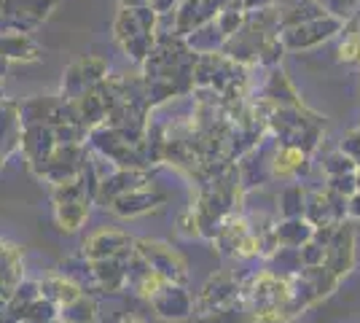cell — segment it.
<instances>
[{"label": "cell", "mask_w": 360, "mask_h": 323, "mask_svg": "<svg viewBox=\"0 0 360 323\" xmlns=\"http://www.w3.org/2000/svg\"><path fill=\"white\" fill-rule=\"evenodd\" d=\"M266 132L283 146H296L307 154H315L326 132V122L304 106L274 108L266 119Z\"/></svg>", "instance_id": "6da1fadb"}, {"label": "cell", "mask_w": 360, "mask_h": 323, "mask_svg": "<svg viewBox=\"0 0 360 323\" xmlns=\"http://www.w3.org/2000/svg\"><path fill=\"white\" fill-rule=\"evenodd\" d=\"M242 299L258 315V321H283L288 302V277L271 270H258L242 280Z\"/></svg>", "instance_id": "7a4b0ae2"}, {"label": "cell", "mask_w": 360, "mask_h": 323, "mask_svg": "<svg viewBox=\"0 0 360 323\" xmlns=\"http://www.w3.org/2000/svg\"><path fill=\"white\" fill-rule=\"evenodd\" d=\"M135 253L148 264L156 275L165 283H188V264L180 256L175 248L165 243V240H150V237H140L135 240Z\"/></svg>", "instance_id": "3957f363"}, {"label": "cell", "mask_w": 360, "mask_h": 323, "mask_svg": "<svg viewBox=\"0 0 360 323\" xmlns=\"http://www.w3.org/2000/svg\"><path fill=\"white\" fill-rule=\"evenodd\" d=\"M86 138H89V151H94V154L108 159V162H113L116 167L148 170L146 162H143V156H140V151H137V143H129L110 124H100V127L89 129Z\"/></svg>", "instance_id": "277c9868"}, {"label": "cell", "mask_w": 360, "mask_h": 323, "mask_svg": "<svg viewBox=\"0 0 360 323\" xmlns=\"http://www.w3.org/2000/svg\"><path fill=\"white\" fill-rule=\"evenodd\" d=\"M60 0H3L0 3V35L32 32Z\"/></svg>", "instance_id": "5b68a950"}, {"label": "cell", "mask_w": 360, "mask_h": 323, "mask_svg": "<svg viewBox=\"0 0 360 323\" xmlns=\"http://www.w3.org/2000/svg\"><path fill=\"white\" fill-rule=\"evenodd\" d=\"M345 30V22L336 19V16H317V19H309V22H301V25H293V27H285L280 30V41L285 51H309V49H317L320 44L330 41L333 35Z\"/></svg>", "instance_id": "8992f818"}, {"label": "cell", "mask_w": 360, "mask_h": 323, "mask_svg": "<svg viewBox=\"0 0 360 323\" xmlns=\"http://www.w3.org/2000/svg\"><path fill=\"white\" fill-rule=\"evenodd\" d=\"M108 78V60L97 54H86L73 65H68V70L62 73V100H78L81 94L94 89L97 84H103Z\"/></svg>", "instance_id": "52a82bcc"}, {"label": "cell", "mask_w": 360, "mask_h": 323, "mask_svg": "<svg viewBox=\"0 0 360 323\" xmlns=\"http://www.w3.org/2000/svg\"><path fill=\"white\" fill-rule=\"evenodd\" d=\"M212 243L218 246V251L224 256H231V259H253V256H261L258 237H255V232L250 229L248 218L242 213L229 215Z\"/></svg>", "instance_id": "ba28073f"}, {"label": "cell", "mask_w": 360, "mask_h": 323, "mask_svg": "<svg viewBox=\"0 0 360 323\" xmlns=\"http://www.w3.org/2000/svg\"><path fill=\"white\" fill-rule=\"evenodd\" d=\"M242 299V277L234 272H215L194 299V315H205Z\"/></svg>", "instance_id": "9c48e42d"}, {"label": "cell", "mask_w": 360, "mask_h": 323, "mask_svg": "<svg viewBox=\"0 0 360 323\" xmlns=\"http://www.w3.org/2000/svg\"><path fill=\"white\" fill-rule=\"evenodd\" d=\"M89 154L86 146H57V151L46 159L38 170H32L41 181H49L51 186L62 184V181H70L81 172V165Z\"/></svg>", "instance_id": "30bf717a"}, {"label": "cell", "mask_w": 360, "mask_h": 323, "mask_svg": "<svg viewBox=\"0 0 360 323\" xmlns=\"http://www.w3.org/2000/svg\"><path fill=\"white\" fill-rule=\"evenodd\" d=\"M148 305L165 321H188L194 315V296L180 283H165L148 299Z\"/></svg>", "instance_id": "8fae6325"}, {"label": "cell", "mask_w": 360, "mask_h": 323, "mask_svg": "<svg viewBox=\"0 0 360 323\" xmlns=\"http://www.w3.org/2000/svg\"><path fill=\"white\" fill-rule=\"evenodd\" d=\"M135 248V240L121 229H113V227H103V229L91 232L89 237L84 240L81 246V253L94 262V259H113V256H124Z\"/></svg>", "instance_id": "7c38bea8"}, {"label": "cell", "mask_w": 360, "mask_h": 323, "mask_svg": "<svg viewBox=\"0 0 360 323\" xmlns=\"http://www.w3.org/2000/svg\"><path fill=\"white\" fill-rule=\"evenodd\" d=\"M169 200V194L156 189V186H140V189H132L127 194H121L110 202V213H116L119 218H137V215H146L156 208H162L165 202Z\"/></svg>", "instance_id": "4fadbf2b"}, {"label": "cell", "mask_w": 360, "mask_h": 323, "mask_svg": "<svg viewBox=\"0 0 360 323\" xmlns=\"http://www.w3.org/2000/svg\"><path fill=\"white\" fill-rule=\"evenodd\" d=\"M19 151L25 154V162L30 165V170H38L49 156L57 151L54 127H51V124H30V127H22Z\"/></svg>", "instance_id": "5bb4252c"}, {"label": "cell", "mask_w": 360, "mask_h": 323, "mask_svg": "<svg viewBox=\"0 0 360 323\" xmlns=\"http://www.w3.org/2000/svg\"><path fill=\"white\" fill-rule=\"evenodd\" d=\"M326 267L339 280L345 275H349L352 267H355V229L347 221L333 229V237H330V243L326 246Z\"/></svg>", "instance_id": "9a60e30c"}, {"label": "cell", "mask_w": 360, "mask_h": 323, "mask_svg": "<svg viewBox=\"0 0 360 323\" xmlns=\"http://www.w3.org/2000/svg\"><path fill=\"white\" fill-rule=\"evenodd\" d=\"M229 0H183L175 8V35L186 38L191 30L212 22Z\"/></svg>", "instance_id": "2e32d148"}, {"label": "cell", "mask_w": 360, "mask_h": 323, "mask_svg": "<svg viewBox=\"0 0 360 323\" xmlns=\"http://www.w3.org/2000/svg\"><path fill=\"white\" fill-rule=\"evenodd\" d=\"M148 184H150V170H132V167L113 170L108 178H103L94 205L108 208L116 197L127 194V191H132V189H140V186H148Z\"/></svg>", "instance_id": "e0dca14e"}, {"label": "cell", "mask_w": 360, "mask_h": 323, "mask_svg": "<svg viewBox=\"0 0 360 323\" xmlns=\"http://www.w3.org/2000/svg\"><path fill=\"white\" fill-rule=\"evenodd\" d=\"M271 181L280 178V181H299L301 175H307L312 170V154L301 151L296 146H283L277 143L274 151H271Z\"/></svg>", "instance_id": "ac0fdd59"}, {"label": "cell", "mask_w": 360, "mask_h": 323, "mask_svg": "<svg viewBox=\"0 0 360 323\" xmlns=\"http://www.w3.org/2000/svg\"><path fill=\"white\" fill-rule=\"evenodd\" d=\"M159 27V14L150 8V6H143V8H121L116 22H113V38L121 44L132 41L137 35H146V32H156Z\"/></svg>", "instance_id": "d6986e66"}, {"label": "cell", "mask_w": 360, "mask_h": 323, "mask_svg": "<svg viewBox=\"0 0 360 323\" xmlns=\"http://www.w3.org/2000/svg\"><path fill=\"white\" fill-rule=\"evenodd\" d=\"M129 253L113 256V259H94L91 262V275H94V283H97V291L119 293L127 289V259H129Z\"/></svg>", "instance_id": "ffe728a7"}, {"label": "cell", "mask_w": 360, "mask_h": 323, "mask_svg": "<svg viewBox=\"0 0 360 323\" xmlns=\"http://www.w3.org/2000/svg\"><path fill=\"white\" fill-rule=\"evenodd\" d=\"M261 100L271 103L274 108H293V106H304L301 103L296 87L290 84V78L283 73V68H271L264 84H261Z\"/></svg>", "instance_id": "44dd1931"}, {"label": "cell", "mask_w": 360, "mask_h": 323, "mask_svg": "<svg viewBox=\"0 0 360 323\" xmlns=\"http://www.w3.org/2000/svg\"><path fill=\"white\" fill-rule=\"evenodd\" d=\"M25 262H22V248L0 237V296H11L16 283L22 280Z\"/></svg>", "instance_id": "7402d4cb"}, {"label": "cell", "mask_w": 360, "mask_h": 323, "mask_svg": "<svg viewBox=\"0 0 360 323\" xmlns=\"http://www.w3.org/2000/svg\"><path fill=\"white\" fill-rule=\"evenodd\" d=\"M44 57V49L35 44L30 32L0 35V60L6 62H38Z\"/></svg>", "instance_id": "603a6c76"}, {"label": "cell", "mask_w": 360, "mask_h": 323, "mask_svg": "<svg viewBox=\"0 0 360 323\" xmlns=\"http://www.w3.org/2000/svg\"><path fill=\"white\" fill-rule=\"evenodd\" d=\"M226 38L224 32H221V27L215 25V19L212 22H207V25H202V27H196V30H191L186 38H183V44L188 46V51L191 54H196V57H205V54H218V51H224L226 46Z\"/></svg>", "instance_id": "cb8c5ba5"}, {"label": "cell", "mask_w": 360, "mask_h": 323, "mask_svg": "<svg viewBox=\"0 0 360 323\" xmlns=\"http://www.w3.org/2000/svg\"><path fill=\"white\" fill-rule=\"evenodd\" d=\"M60 106L62 97H30L25 103H16V110L22 127H30V124H54Z\"/></svg>", "instance_id": "d4e9b609"}, {"label": "cell", "mask_w": 360, "mask_h": 323, "mask_svg": "<svg viewBox=\"0 0 360 323\" xmlns=\"http://www.w3.org/2000/svg\"><path fill=\"white\" fill-rule=\"evenodd\" d=\"M91 205L94 202L86 200V197H78V200H70V202H54V221H57V227L62 232H68V234L78 232L86 224Z\"/></svg>", "instance_id": "484cf974"}, {"label": "cell", "mask_w": 360, "mask_h": 323, "mask_svg": "<svg viewBox=\"0 0 360 323\" xmlns=\"http://www.w3.org/2000/svg\"><path fill=\"white\" fill-rule=\"evenodd\" d=\"M38 289H41V296L49 299L51 305H57V308L70 305L73 299H78V296L84 293L73 280H68L62 272H51V275H46L44 280H38Z\"/></svg>", "instance_id": "4316f807"}, {"label": "cell", "mask_w": 360, "mask_h": 323, "mask_svg": "<svg viewBox=\"0 0 360 323\" xmlns=\"http://www.w3.org/2000/svg\"><path fill=\"white\" fill-rule=\"evenodd\" d=\"M312 234H315V227L307 218H277L274 224L277 246L283 248H301L312 240Z\"/></svg>", "instance_id": "83f0119b"}, {"label": "cell", "mask_w": 360, "mask_h": 323, "mask_svg": "<svg viewBox=\"0 0 360 323\" xmlns=\"http://www.w3.org/2000/svg\"><path fill=\"white\" fill-rule=\"evenodd\" d=\"M60 272L68 277V280H73L84 293H100L97 291V283H94V275H91V262L81 253V251H78L75 256L62 259Z\"/></svg>", "instance_id": "f1b7e54d"}, {"label": "cell", "mask_w": 360, "mask_h": 323, "mask_svg": "<svg viewBox=\"0 0 360 323\" xmlns=\"http://www.w3.org/2000/svg\"><path fill=\"white\" fill-rule=\"evenodd\" d=\"M191 323H261V321H258V315H255L253 310L248 308L245 299H237V302H231L226 308H218L212 310V312H205V315H194Z\"/></svg>", "instance_id": "f546056e"}, {"label": "cell", "mask_w": 360, "mask_h": 323, "mask_svg": "<svg viewBox=\"0 0 360 323\" xmlns=\"http://www.w3.org/2000/svg\"><path fill=\"white\" fill-rule=\"evenodd\" d=\"M307 189L299 181H290V184L280 191L277 197V218H304V208H307Z\"/></svg>", "instance_id": "4dcf8cb0"}, {"label": "cell", "mask_w": 360, "mask_h": 323, "mask_svg": "<svg viewBox=\"0 0 360 323\" xmlns=\"http://www.w3.org/2000/svg\"><path fill=\"white\" fill-rule=\"evenodd\" d=\"M60 323H97V302L91 293H81L70 305L60 308Z\"/></svg>", "instance_id": "1f68e13d"}, {"label": "cell", "mask_w": 360, "mask_h": 323, "mask_svg": "<svg viewBox=\"0 0 360 323\" xmlns=\"http://www.w3.org/2000/svg\"><path fill=\"white\" fill-rule=\"evenodd\" d=\"M266 264H269L266 270H271V272H277V275H283V277H290V275H296V272H301V270H304L299 248L277 246L269 256H266Z\"/></svg>", "instance_id": "d6a6232c"}, {"label": "cell", "mask_w": 360, "mask_h": 323, "mask_svg": "<svg viewBox=\"0 0 360 323\" xmlns=\"http://www.w3.org/2000/svg\"><path fill=\"white\" fill-rule=\"evenodd\" d=\"M245 22H248V14L242 11V8L237 6V3H234V0H229L224 8L218 11V16H215V25L221 27V32H224L226 38L237 35V32L245 27Z\"/></svg>", "instance_id": "836d02e7"}, {"label": "cell", "mask_w": 360, "mask_h": 323, "mask_svg": "<svg viewBox=\"0 0 360 323\" xmlns=\"http://www.w3.org/2000/svg\"><path fill=\"white\" fill-rule=\"evenodd\" d=\"M345 41L339 44V62L347 65H360V30L355 25V19H347L345 22Z\"/></svg>", "instance_id": "e575fe53"}, {"label": "cell", "mask_w": 360, "mask_h": 323, "mask_svg": "<svg viewBox=\"0 0 360 323\" xmlns=\"http://www.w3.org/2000/svg\"><path fill=\"white\" fill-rule=\"evenodd\" d=\"M41 296V289H38V280H19L16 283V289L11 291V296H8V305H11V310H14L16 321H19V312L27 308V305H32L35 299Z\"/></svg>", "instance_id": "d590c367"}, {"label": "cell", "mask_w": 360, "mask_h": 323, "mask_svg": "<svg viewBox=\"0 0 360 323\" xmlns=\"http://www.w3.org/2000/svg\"><path fill=\"white\" fill-rule=\"evenodd\" d=\"M315 3L323 8V14L336 16V19H342V22L352 19L360 8V0H315Z\"/></svg>", "instance_id": "8d00e7d4"}, {"label": "cell", "mask_w": 360, "mask_h": 323, "mask_svg": "<svg viewBox=\"0 0 360 323\" xmlns=\"http://www.w3.org/2000/svg\"><path fill=\"white\" fill-rule=\"evenodd\" d=\"M355 162L349 159L347 154H342L339 148L328 154L323 159V172H326V178H333V175H347V172H355Z\"/></svg>", "instance_id": "74e56055"}, {"label": "cell", "mask_w": 360, "mask_h": 323, "mask_svg": "<svg viewBox=\"0 0 360 323\" xmlns=\"http://www.w3.org/2000/svg\"><path fill=\"white\" fill-rule=\"evenodd\" d=\"M301 253V264L304 267H320V264H326V248L315 243V240H309V243H304L299 248Z\"/></svg>", "instance_id": "f35d334b"}, {"label": "cell", "mask_w": 360, "mask_h": 323, "mask_svg": "<svg viewBox=\"0 0 360 323\" xmlns=\"http://www.w3.org/2000/svg\"><path fill=\"white\" fill-rule=\"evenodd\" d=\"M326 189L336 191V194H345V197H352L358 191L355 186V172H347V175H333V178H326Z\"/></svg>", "instance_id": "ab89813d"}, {"label": "cell", "mask_w": 360, "mask_h": 323, "mask_svg": "<svg viewBox=\"0 0 360 323\" xmlns=\"http://www.w3.org/2000/svg\"><path fill=\"white\" fill-rule=\"evenodd\" d=\"M339 151L347 154L352 162H355V167H360V129H349L345 138H342V146H339Z\"/></svg>", "instance_id": "60d3db41"}, {"label": "cell", "mask_w": 360, "mask_h": 323, "mask_svg": "<svg viewBox=\"0 0 360 323\" xmlns=\"http://www.w3.org/2000/svg\"><path fill=\"white\" fill-rule=\"evenodd\" d=\"M347 218L360 221V191H355L352 197H347Z\"/></svg>", "instance_id": "b9f144b4"}, {"label": "cell", "mask_w": 360, "mask_h": 323, "mask_svg": "<svg viewBox=\"0 0 360 323\" xmlns=\"http://www.w3.org/2000/svg\"><path fill=\"white\" fill-rule=\"evenodd\" d=\"M0 323H16L14 310H11V305H8L6 296H0Z\"/></svg>", "instance_id": "7bdbcfd3"}, {"label": "cell", "mask_w": 360, "mask_h": 323, "mask_svg": "<svg viewBox=\"0 0 360 323\" xmlns=\"http://www.w3.org/2000/svg\"><path fill=\"white\" fill-rule=\"evenodd\" d=\"M116 323H148L140 312H121L119 318H116Z\"/></svg>", "instance_id": "ee69618b"}, {"label": "cell", "mask_w": 360, "mask_h": 323, "mask_svg": "<svg viewBox=\"0 0 360 323\" xmlns=\"http://www.w3.org/2000/svg\"><path fill=\"white\" fill-rule=\"evenodd\" d=\"M150 6V0H121V8H143Z\"/></svg>", "instance_id": "f6af8a7d"}, {"label": "cell", "mask_w": 360, "mask_h": 323, "mask_svg": "<svg viewBox=\"0 0 360 323\" xmlns=\"http://www.w3.org/2000/svg\"><path fill=\"white\" fill-rule=\"evenodd\" d=\"M277 3H280V8H293V6H304L309 0H277Z\"/></svg>", "instance_id": "bcb514c9"}, {"label": "cell", "mask_w": 360, "mask_h": 323, "mask_svg": "<svg viewBox=\"0 0 360 323\" xmlns=\"http://www.w3.org/2000/svg\"><path fill=\"white\" fill-rule=\"evenodd\" d=\"M355 186H358V191H360V167L355 170Z\"/></svg>", "instance_id": "7dc6e473"}, {"label": "cell", "mask_w": 360, "mask_h": 323, "mask_svg": "<svg viewBox=\"0 0 360 323\" xmlns=\"http://www.w3.org/2000/svg\"><path fill=\"white\" fill-rule=\"evenodd\" d=\"M358 129H360V124H358Z\"/></svg>", "instance_id": "c3c4849f"}, {"label": "cell", "mask_w": 360, "mask_h": 323, "mask_svg": "<svg viewBox=\"0 0 360 323\" xmlns=\"http://www.w3.org/2000/svg\"><path fill=\"white\" fill-rule=\"evenodd\" d=\"M0 3H3V0H0Z\"/></svg>", "instance_id": "681fc988"}]
</instances>
